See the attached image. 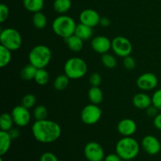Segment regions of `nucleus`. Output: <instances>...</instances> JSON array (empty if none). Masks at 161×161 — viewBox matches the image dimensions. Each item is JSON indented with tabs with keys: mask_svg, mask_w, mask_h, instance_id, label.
Masks as SVG:
<instances>
[{
	"mask_svg": "<svg viewBox=\"0 0 161 161\" xmlns=\"http://www.w3.org/2000/svg\"><path fill=\"white\" fill-rule=\"evenodd\" d=\"M91 47L94 52L102 55L112 49V40L105 36H97L91 40Z\"/></svg>",
	"mask_w": 161,
	"mask_h": 161,
	"instance_id": "ddd939ff",
	"label": "nucleus"
},
{
	"mask_svg": "<svg viewBox=\"0 0 161 161\" xmlns=\"http://www.w3.org/2000/svg\"><path fill=\"white\" fill-rule=\"evenodd\" d=\"M123 65L127 70H133L136 67V61H135V58H133L132 57L127 56L126 58H124Z\"/></svg>",
	"mask_w": 161,
	"mask_h": 161,
	"instance_id": "473e14b6",
	"label": "nucleus"
},
{
	"mask_svg": "<svg viewBox=\"0 0 161 161\" xmlns=\"http://www.w3.org/2000/svg\"><path fill=\"white\" fill-rule=\"evenodd\" d=\"M13 139L11 138L9 132L1 130L0 131V156L3 157L9 150L11 142Z\"/></svg>",
	"mask_w": 161,
	"mask_h": 161,
	"instance_id": "a211bd4d",
	"label": "nucleus"
},
{
	"mask_svg": "<svg viewBox=\"0 0 161 161\" xmlns=\"http://www.w3.org/2000/svg\"><path fill=\"white\" fill-rule=\"evenodd\" d=\"M52 58L51 50L47 46L37 45L32 47L28 53V61L37 69H45Z\"/></svg>",
	"mask_w": 161,
	"mask_h": 161,
	"instance_id": "20e7f679",
	"label": "nucleus"
},
{
	"mask_svg": "<svg viewBox=\"0 0 161 161\" xmlns=\"http://www.w3.org/2000/svg\"><path fill=\"white\" fill-rule=\"evenodd\" d=\"M153 105L157 107L158 110L161 112V88L157 90L152 96Z\"/></svg>",
	"mask_w": 161,
	"mask_h": 161,
	"instance_id": "2f4dec72",
	"label": "nucleus"
},
{
	"mask_svg": "<svg viewBox=\"0 0 161 161\" xmlns=\"http://www.w3.org/2000/svg\"><path fill=\"white\" fill-rule=\"evenodd\" d=\"M141 147L147 154L155 156L160 152L161 142L153 135H146L142 140Z\"/></svg>",
	"mask_w": 161,
	"mask_h": 161,
	"instance_id": "f8f14e48",
	"label": "nucleus"
},
{
	"mask_svg": "<svg viewBox=\"0 0 161 161\" xmlns=\"http://www.w3.org/2000/svg\"><path fill=\"white\" fill-rule=\"evenodd\" d=\"M8 132H9V135H10L11 138H12L13 140L17 139V138L20 136V130H19V129L17 128H14V127H13V128L11 129L10 130H9Z\"/></svg>",
	"mask_w": 161,
	"mask_h": 161,
	"instance_id": "ea45409f",
	"label": "nucleus"
},
{
	"mask_svg": "<svg viewBox=\"0 0 161 161\" xmlns=\"http://www.w3.org/2000/svg\"><path fill=\"white\" fill-rule=\"evenodd\" d=\"M79 20L82 24L94 28L99 25L101 17L98 13L93 9H85L80 14Z\"/></svg>",
	"mask_w": 161,
	"mask_h": 161,
	"instance_id": "4468645a",
	"label": "nucleus"
},
{
	"mask_svg": "<svg viewBox=\"0 0 161 161\" xmlns=\"http://www.w3.org/2000/svg\"><path fill=\"white\" fill-rule=\"evenodd\" d=\"M132 103L138 109H146L153 105L152 97L146 93H138L133 97Z\"/></svg>",
	"mask_w": 161,
	"mask_h": 161,
	"instance_id": "dca6fc26",
	"label": "nucleus"
},
{
	"mask_svg": "<svg viewBox=\"0 0 161 161\" xmlns=\"http://www.w3.org/2000/svg\"><path fill=\"white\" fill-rule=\"evenodd\" d=\"M34 80L37 84L44 86L47 84L50 80V74L45 69H38Z\"/></svg>",
	"mask_w": 161,
	"mask_h": 161,
	"instance_id": "cd10ccee",
	"label": "nucleus"
},
{
	"mask_svg": "<svg viewBox=\"0 0 161 161\" xmlns=\"http://www.w3.org/2000/svg\"><path fill=\"white\" fill-rule=\"evenodd\" d=\"M33 25L37 29H43L47 25V18L43 13L37 12L33 14L32 17Z\"/></svg>",
	"mask_w": 161,
	"mask_h": 161,
	"instance_id": "393cba45",
	"label": "nucleus"
},
{
	"mask_svg": "<svg viewBox=\"0 0 161 161\" xmlns=\"http://www.w3.org/2000/svg\"><path fill=\"white\" fill-rule=\"evenodd\" d=\"M101 61H102V64L108 69H114V68H116V64H117V61H116V58L113 54L108 53L102 54V58H101Z\"/></svg>",
	"mask_w": 161,
	"mask_h": 161,
	"instance_id": "c85d7f7f",
	"label": "nucleus"
},
{
	"mask_svg": "<svg viewBox=\"0 0 161 161\" xmlns=\"http://www.w3.org/2000/svg\"><path fill=\"white\" fill-rule=\"evenodd\" d=\"M87 70V64L81 58L73 57L68 59L64 63V74L70 80H79L83 78L86 75Z\"/></svg>",
	"mask_w": 161,
	"mask_h": 161,
	"instance_id": "39448f33",
	"label": "nucleus"
},
{
	"mask_svg": "<svg viewBox=\"0 0 161 161\" xmlns=\"http://www.w3.org/2000/svg\"><path fill=\"white\" fill-rule=\"evenodd\" d=\"M76 25L77 24L72 17L61 14L52 22V29L57 36L66 39L74 35Z\"/></svg>",
	"mask_w": 161,
	"mask_h": 161,
	"instance_id": "7ed1b4c3",
	"label": "nucleus"
},
{
	"mask_svg": "<svg viewBox=\"0 0 161 161\" xmlns=\"http://www.w3.org/2000/svg\"><path fill=\"white\" fill-rule=\"evenodd\" d=\"M14 119L12 115L9 113H4L0 116V128L1 130L9 131L14 127Z\"/></svg>",
	"mask_w": 161,
	"mask_h": 161,
	"instance_id": "b1692460",
	"label": "nucleus"
},
{
	"mask_svg": "<svg viewBox=\"0 0 161 161\" xmlns=\"http://www.w3.org/2000/svg\"><path fill=\"white\" fill-rule=\"evenodd\" d=\"M12 51L6 47L0 45V67L4 68L10 63L12 59Z\"/></svg>",
	"mask_w": 161,
	"mask_h": 161,
	"instance_id": "bb28decb",
	"label": "nucleus"
},
{
	"mask_svg": "<svg viewBox=\"0 0 161 161\" xmlns=\"http://www.w3.org/2000/svg\"><path fill=\"white\" fill-rule=\"evenodd\" d=\"M123 160L120 158L117 153H110L105 156L104 161H122Z\"/></svg>",
	"mask_w": 161,
	"mask_h": 161,
	"instance_id": "4c0bfd02",
	"label": "nucleus"
},
{
	"mask_svg": "<svg viewBox=\"0 0 161 161\" xmlns=\"http://www.w3.org/2000/svg\"><path fill=\"white\" fill-rule=\"evenodd\" d=\"M39 161H59L54 153L51 152H45L41 155Z\"/></svg>",
	"mask_w": 161,
	"mask_h": 161,
	"instance_id": "c9c22d12",
	"label": "nucleus"
},
{
	"mask_svg": "<svg viewBox=\"0 0 161 161\" xmlns=\"http://www.w3.org/2000/svg\"><path fill=\"white\" fill-rule=\"evenodd\" d=\"M0 161H4V160H3V157H0Z\"/></svg>",
	"mask_w": 161,
	"mask_h": 161,
	"instance_id": "79ce46f5",
	"label": "nucleus"
},
{
	"mask_svg": "<svg viewBox=\"0 0 161 161\" xmlns=\"http://www.w3.org/2000/svg\"><path fill=\"white\" fill-rule=\"evenodd\" d=\"M136 85L141 91H152L158 85V78L153 72H146L138 76L136 80Z\"/></svg>",
	"mask_w": 161,
	"mask_h": 161,
	"instance_id": "9b49d317",
	"label": "nucleus"
},
{
	"mask_svg": "<svg viewBox=\"0 0 161 161\" xmlns=\"http://www.w3.org/2000/svg\"><path fill=\"white\" fill-rule=\"evenodd\" d=\"M102 79L98 72H94L89 78V83L91 86H99L102 83Z\"/></svg>",
	"mask_w": 161,
	"mask_h": 161,
	"instance_id": "72a5a7b5",
	"label": "nucleus"
},
{
	"mask_svg": "<svg viewBox=\"0 0 161 161\" xmlns=\"http://www.w3.org/2000/svg\"><path fill=\"white\" fill-rule=\"evenodd\" d=\"M74 34L83 39V41H86L92 38L93 35H94V30L91 27L87 26V25L80 22V24H77Z\"/></svg>",
	"mask_w": 161,
	"mask_h": 161,
	"instance_id": "f3484780",
	"label": "nucleus"
},
{
	"mask_svg": "<svg viewBox=\"0 0 161 161\" xmlns=\"http://www.w3.org/2000/svg\"><path fill=\"white\" fill-rule=\"evenodd\" d=\"M153 125L156 129L161 130V113H159L153 118Z\"/></svg>",
	"mask_w": 161,
	"mask_h": 161,
	"instance_id": "58836bf2",
	"label": "nucleus"
},
{
	"mask_svg": "<svg viewBox=\"0 0 161 161\" xmlns=\"http://www.w3.org/2000/svg\"><path fill=\"white\" fill-rule=\"evenodd\" d=\"M64 40H65L69 49L72 51L77 53V52H80L83 50V40L77 36H75V34L64 39Z\"/></svg>",
	"mask_w": 161,
	"mask_h": 161,
	"instance_id": "6ab92c4d",
	"label": "nucleus"
},
{
	"mask_svg": "<svg viewBox=\"0 0 161 161\" xmlns=\"http://www.w3.org/2000/svg\"><path fill=\"white\" fill-rule=\"evenodd\" d=\"M36 104V97L34 94H27L22 97L21 99V105L25 106V108H33Z\"/></svg>",
	"mask_w": 161,
	"mask_h": 161,
	"instance_id": "7c9ffc66",
	"label": "nucleus"
},
{
	"mask_svg": "<svg viewBox=\"0 0 161 161\" xmlns=\"http://www.w3.org/2000/svg\"><path fill=\"white\" fill-rule=\"evenodd\" d=\"M140 144L135 138L123 137L116 145V153L123 160L129 161L136 158L140 152Z\"/></svg>",
	"mask_w": 161,
	"mask_h": 161,
	"instance_id": "f03ea898",
	"label": "nucleus"
},
{
	"mask_svg": "<svg viewBox=\"0 0 161 161\" xmlns=\"http://www.w3.org/2000/svg\"><path fill=\"white\" fill-rule=\"evenodd\" d=\"M117 131L124 137H130L135 134L137 130V124L130 118H125L117 124Z\"/></svg>",
	"mask_w": 161,
	"mask_h": 161,
	"instance_id": "2eb2a0df",
	"label": "nucleus"
},
{
	"mask_svg": "<svg viewBox=\"0 0 161 161\" xmlns=\"http://www.w3.org/2000/svg\"><path fill=\"white\" fill-rule=\"evenodd\" d=\"M9 15V9L4 3L0 4V22L3 23L8 19Z\"/></svg>",
	"mask_w": 161,
	"mask_h": 161,
	"instance_id": "f704fd0d",
	"label": "nucleus"
},
{
	"mask_svg": "<svg viewBox=\"0 0 161 161\" xmlns=\"http://www.w3.org/2000/svg\"><path fill=\"white\" fill-rule=\"evenodd\" d=\"M37 70V68L32 64H27L20 71V78L25 81H31L35 79Z\"/></svg>",
	"mask_w": 161,
	"mask_h": 161,
	"instance_id": "5701e85b",
	"label": "nucleus"
},
{
	"mask_svg": "<svg viewBox=\"0 0 161 161\" xmlns=\"http://www.w3.org/2000/svg\"><path fill=\"white\" fill-rule=\"evenodd\" d=\"M69 81H70V79L65 74H61V75H58L53 81V88L56 91H64L69 86Z\"/></svg>",
	"mask_w": 161,
	"mask_h": 161,
	"instance_id": "a878e982",
	"label": "nucleus"
},
{
	"mask_svg": "<svg viewBox=\"0 0 161 161\" xmlns=\"http://www.w3.org/2000/svg\"><path fill=\"white\" fill-rule=\"evenodd\" d=\"M72 7L71 0H54L53 8L56 13L59 14H65Z\"/></svg>",
	"mask_w": 161,
	"mask_h": 161,
	"instance_id": "4be33fe9",
	"label": "nucleus"
},
{
	"mask_svg": "<svg viewBox=\"0 0 161 161\" xmlns=\"http://www.w3.org/2000/svg\"><path fill=\"white\" fill-rule=\"evenodd\" d=\"M14 124L18 127H26L31 121V113L29 109L22 105H17L11 111Z\"/></svg>",
	"mask_w": 161,
	"mask_h": 161,
	"instance_id": "1a4fd4ad",
	"label": "nucleus"
},
{
	"mask_svg": "<svg viewBox=\"0 0 161 161\" xmlns=\"http://www.w3.org/2000/svg\"><path fill=\"white\" fill-rule=\"evenodd\" d=\"M25 9L35 14L40 12L44 7V0H22Z\"/></svg>",
	"mask_w": 161,
	"mask_h": 161,
	"instance_id": "aec40b11",
	"label": "nucleus"
},
{
	"mask_svg": "<svg viewBox=\"0 0 161 161\" xmlns=\"http://www.w3.org/2000/svg\"><path fill=\"white\" fill-rule=\"evenodd\" d=\"M0 42L11 51H16L22 45L21 35L15 28H6L0 32Z\"/></svg>",
	"mask_w": 161,
	"mask_h": 161,
	"instance_id": "423d86ee",
	"label": "nucleus"
},
{
	"mask_svg": "<svg viewBox=\"0 0 161 161\" xmlns=\"http://www.w3.org/2000/svg\"><path fill=\"white\" fill-rule=\"evenodd\" d=\"M146 115L150 118H154L159 113L158 108H157L156 106H154L153 105L149 106V108H146Z\"/></svg>",
	"mask_w": 161,
	"mask_h": 161,
	"instance_id": "e433bc0d",
	"label": "nucleus"
},
{
	"mask_svg": "<svg viewBox=\"0 0 161 161\" xmlns=\"http://www.w3.org/2000/svg\"><path fill=\"white\" fill-rule=\"evenodd\" d=\"M87 95L92 104L99 105L103 101V92L99 86H91L88 91Z\"/></svg>",
	"mask_w": 161,
	"mask_h": 161,
	"instance_id": "412c9836",
	"label": "nucleus"
},
{
	"mask_svg": "<svg viewBox=\"0 0 161 161\" xmlns=\"http://www.w3.org/2000/svg\"><path fill=\"white\" fill-rule=\"evenodd\" d=\"M112 50L116 56L124 58L130 56L133 50V46L128 39L124 36H118L112 40Z\"/></svg>",
	"mask_w": 161,
	"mask_h": 161,
	"instance_id": "6e6552de",
	"label": "nucleus"
},
{
	"mask_svg": "<svg viewBox=\"0 0 161 161\" xmlns=\"http://www.w3.org/2000/svg\"><path fill=\"white\" fill-rule=\"evenodd\" d=\"M48 116L47 108L44 105H39L35 107L33 110V117L36 120H42L46 119Z\"/></svg>",
	"mask_w": 161,
	"mask_h": 161,
	"instance_id": "c756f323",
	"label": "nucleus"
},
{
	"mask_svg": "<svg viewBox=\"0 0 161 161\" xmlns=\"http://www.w3.org/2000/svg\"><path fill=\"white\" fill-rule=\"evenodd\" d=\"M84 156L88 161H104L105 155L102 146L96 142H90L84 147Z\"/></svg>",
	"mask_w": 161,
	"mask_h": 161,
	"instance_id": "9d476101",
	"label": "nucleus"
},
{
	"mask_svg": "<svg viewBox=\"0 0 161 161\" xmlns=\"http://www.w3.org/2000/svg\"><path fill=\"white\" fill-rule=\"evenodd\" d=\"M31 133L37 142L49 144L56 142L61 137V127L53 120H36L31 126Z\"/></svg>",
	"mask_w": 161,
	"mask_h": 161,
	"instance_id": "f257e3e1",
	"label": "nucleus"
},
{
	"mask_svg": "<svg viewBox=\"0 0 161 161\" xmlns=\"http://www.w3.org/2000/svg\"><path fill=\"white\" fill-rule=\"evenodd\" d=\"M110 24H111V21H110V20L108 18V17H101L100 23H99V25H100L101 26L104 27V28H107V27L109 26Z\"/></svg>",
	"mask_w": 161,
	"mask_h": 161,
	"instance_id": "a19ab883",
	"label": "nucleus"
},
{
	"mask_svg": "<svg viewBox=\"0 0 161 161\" xmlns=\"http://www.w3.org/2000/svg\"><path fill=\"white\" fill-rule=\"evenodd\" d=\"M102 116V110L98 105L88 104L85 105L80 113V118L83 124L86 125H94L99 122Z\"/></svg>",
	"mask_w": 161,
	"mask_h": 161,
	"instance_id": "0eeeda50",
	"label": "nucleus"
}]
</instances>
